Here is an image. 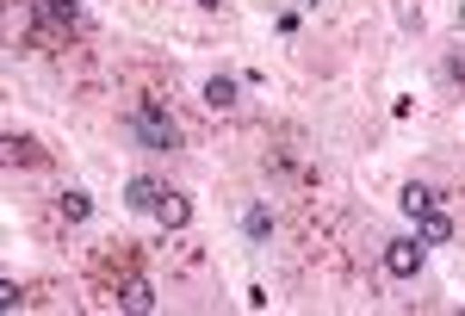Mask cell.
Wrapping results in <instances>:
<instances>
[{
    "mask_svg": "<svg viewBox=\"0 0 465 316\" xmlns=\"http://www.w3.org/2000/svg\"><path fill=\"white\" fill-rule=\"evenodd\" d=\"M124 137H131V149H143V155H168V149H180V124H174V112L168 105H131L124 112Z\"/></svg>",
    "mask_w": 465,
    "mask_h": 316,
    "instance_id": "obj_1",
    "label": "cell"
},
{
    "mask_svg": "<svg viewBox=\"0 0 465 316\" xmlns=\"http://www.w3.org/2000/svg\"><path fill=\"white\" fill-rule=\"evenodd\" d=\"M422 261H429V242H422V236H397V242H385V273H391V280H416Z\"/></svg>",
    "mask_w": 465,
    "mask_h": 316,
    "instance_id": "obj_2",
    "label": "cell"
},
{
    "mask_svg": "<svg viewBox=\"0 0 465 316\" xmlns=\"http://www.w3.org/2000/svg\"><path fill=\"white\" fill-rule=\"evenodd\" d=\"M155 217H162L168 230H186V223H193V205H186V193H162V199H155Z\"/></svg>",
    "mask_w": 465,
    "mask_h": 316,
    "instance_id": "obj_3",
    "label": "cell"
},
{
    "mask_svg": "<svg viewBox=\"0 0 465 316\" xmlns=\"http://www.w3.org/2000/svg\"><path fill=\"white\" fill-rule=\"evenodd\" d=\"M44 19H50V25H63V32H81V25H87L81 0H44Z\"/></svg>",
    "mask_w": 465,
    "mask_h": 316,
    "instance_id": "obj_4",
    "label": "cell"
},
{
    "mask_svg": "<svg viewBox=\"0 0 465 316\" xmlns=\"http://www.w3.org/2000/svg\"><path fill=\"white\" fill-rule=\"evenodd\" d=\"M416 236H422V242H453V217L429 205L422 217H416Z\"/></svg>",
    "mask_w": 465,
    "mask_h": 316,
    "instance_id": "obj_5",
    "label": "cell"
},
{
    "mask_svg": "<svg viewBox=\"0 0 465 316\" xmlns=\"http://www.w3.org/2000/svg\"><path fill=\"white\" fill-rule=\"evenodd\" d=\"M0 149H6V168H37V162H44V149H37L32 137H19V131L0 143Z\"/></svg>",
    "mask_w": 465,
    "mask_h": 316,
    "instance_id": "obj_6",
    "label": "cell"
},
{
    "mask_svg": "<svg viewBox=\"0 0 465 316\" xmlns=\"http://www.w3.org/2000/svg\"><path fill=\"white\" fill-rule=\"evenodd\" d=\"M118 304H124V311H155V285L149 280H124V291H118Z\"/></svg>",
    "mask_w": 465,
    "mask_h": 316,
    "instance_id": "obj_7",
    "label": "cell"
},
{
    "mask_svg": "<svg viewBox=\"0 0 465 316\" xmlns=\"http://www.w3.org/2000/svg\"><path fill=\"white\" fill-rule=\"evenodd\" d=\"M155 199H162V186H155V180H143V174L124 186V205H131V211H155Z\"/></svg>",
    "mask_w": 465,
    "mask_h": 316,
    "instance_id": "obj_8",
    "label": "cell"
},
{
    "mask_svg": "<svg viewBox=\"0 0 465 316\" xmlns=\"http://www.w3.org/2000/svg\"><path fill=\"white\" fill-rule=\"evenodd\" d=\"M205 105H212V112H230V105H236V81H230V74H212V81H205Z\"/></svg>",
    "mask_w": 465,
    "mask_h": 316,
    "instance_id": "obj_9",
    "label": "cell"
},
{
    "mask_svg": "<svg viewBox=\"0 0 465 316\" xmlns=\"http://www.w3.org/2000/svg\"><path fill=\"white\" fill-rule=\"evenodd\" d=\"M63 223H87V217H94V199H87V193H81V186H74V193H63Z\"/></svg>",
    "mask_w": 465,
    "mask_h": 316,
    "instance_id": "obj_10",
    "label": "cell"
},
{
    "mask_svg": "<svg viewBox=\"0 0 465 316\" xmlns=\"http://www.w3.org/2000/svg\"><path fill=\"white\" fill-rule=\"evenodd\" d=\"M242 230H249V242H267V236H273V217H267L261 205H249L242 211Z\"/></svg>",
    "mask_w": 465,
    "mask_h": 316,
    "instance_id": "obj_11",
    "label": "cell"
},
{
    "mask_svg": "<svg viewBox=\"0 0 465 316\" xmlns=\"http://www.w3.org/2000/svg\"><path fill=\"white\" fill-rule=\"evenodd\" d=\"M429 205H434V193H429V186H403V211H410V217H422Z\"/></svg>",
    "mask_w": 465,
    "mask_h": 316,
    "instance_id": "obj_12",
    "label": "cell"
},
{
    "mask_svg": "<svg viewBox=\"0 0 465 316\" xmlns=\"http://www.w3.org/2000/svg\"><path fill=\"white\" fill-rule=\"evenodd\" d=\"M447 74H453V81H465V63H453V69H447Z\"/></svg>",
    "mask_w": 465,
    "mask_h": 316,
    "instance_id": "obj_13",
    "label": "cell"
},
{
    "mask_svg": "<svg viewBox=\"0 0 465 316\" xmlns=\"http://www.w3.org/2000/svg\"><path fill=\"white\" fill-rule=\"evenodd\" d=\"M199 6H223V0H199Z\"/></svg>",
    "mask_w": 465,
    "mask_h": 316,
    "instance_id": "obj_14",
    "label": "cell"
}]
</instances>
